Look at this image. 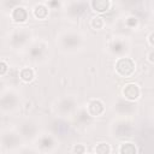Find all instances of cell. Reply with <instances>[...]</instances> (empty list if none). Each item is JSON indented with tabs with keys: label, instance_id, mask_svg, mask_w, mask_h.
I'll list each match as a JSON object with an SVG mask.
<instances>
[{
	"label": "cell",
	"instance_id": "6da1fadb",
	"mask_svg": "<svg viewBox=\"0 0 154 154\" xmlns=\"http://www.w3.org/2000/svg\"><path fill=\"white\" fill-rule=\"evenodd\" d=\"M85 43V37L82 32L76 30H63L57 35V45L63 53L73 54L79 52Z\"/></svg>",
	"mask_w": 154,
	"mask_h": 154
},
{
	"label": "cell",
	"instance_id": "7a4b0ae2",
	"mask_svg": "<svg viewBox=\"0 0 154 154\" xmlns=\"http://www.w3.org/2000/svg\"><path fill=\"white\" fill-rule=\"evenodd\" d=\"M32 42V31L26 26L14 28L8 36V45L13 51H23Z\"/></svg>",
	"mask_w": 154,
	"mask_h": 154
},
{
	"label": "cell",
	"instance_id": "3957f363",
	"mask_svg": "<svg viewBox=\"0 0 154 154\" xmlns=\"http://www.w3.org/2000/svg\"><path fill=\"white\" fill-rule=\"evenodd\" d=\"M48 54H49V43L46 40H32V42L26 48L28 59L35 64L46 61Z\"/></svg>",
	"mask_w": 154,
	"mask_h": 154
},
{
	"label": "cell",
	"instance_id": "277c9868",
	"mask_svg": "<svg viewBox=\"0 0 154 154\" xmlns=\"http://www.w3.org/2000/svg\"><path fill=\"white\" fill-rule=\"evenodd\" d=\"M54 113L59 117H67L73 116L75 112L78 109V99L75 95H64L55 100L53 105Z\"/></svg>",
	"mask_w": 154,
	"mask_h": 154
},
{
	"label": "cell",
	"instance_id": "5b68a950",
	"mask_svg": "<svg viewBox=\"0 0 154 154\" xmlns=\"http://www.w3.org/2000/svg\"><path fill=\"white\" fill-rule=\"evenodd\" d=\"M20 95L14 89H6L0 95V112L2 114H12L20 107Z\"/></svg>",
	"mask_w": 154,
	"mask_h": 154
},
{
	"label": "cell",
	"instance_id": "8992f818",
	"mask_svg": "<svg viewBox=\"0 0 154 154\" xmlns=\"http://www.w3.org/2000/svg\"><path fill=\"white\" fill-rule=\"evenodd\" d=\"M24 140L16 129H4L0 131V147L7 152H17L23 147Z\"/></svg>",
	"mask_w": 154,
	"mask_h": 154
},
{
	"label": "cell",
	"instance_id": "52a82bcc",
	"mask_svg": "<svg viewBox=\"0 0 154 154\" xmlns=\"http://www.w3.org/2000/svg\"><path fill=\"white\" fill-rule=\"evenodd\" d=\"M130 48H131V43L129 38L125 36H113L112 38H109V41L106 45L107 52L116 58L128 57Z\"/></svg>",
	"mask_w": 154,
	"mask_h": 154
},
{
	"label": "cell",
	"instance_id": "ba28073f",
	"mask_svg": "<svg viewBox=\"0 0 154 154\" xmlns=\"http://www.w3.org/2000/svg\"><path fill=\"white\" fill-rule=\"evenodd\" d=\"M17 132L20 135L23 140L35 141L40 135V125L36 120L31 118L22 119L17 125Z\"/></svg>",
	"mask_w": 154,
	"mask_h": 154
},
{
	"label": "cell",
	"instance_id": "9c48e42d",
	"mask_svg": "<svg viewBox=\"0 0 154 154\" xmlns=\"http://www.w3.org/2000/svg\"><path fill=\"white\" fill-rule=\"evenodd\" d=\"M58 146H59V142L55 135L41 134L35 140L34 149L36 150V153H40V154H51L58 148Z\"/></svg>",
	"mask_w": 154,
	"mask_h": 154
},
{
	"label": "cell",
	"instance_id": "30bf717a",
	"mask_svg": "<svg viewBox=\"0 0 154 154\" xmlns=\"http://www.w3.org/2000/svg\"><path fill=\"white\" fill-rule=\"evenodd\" d=\"M114 71L122 78H130L136 72V63L129 57L117 58L114 63Z\"/></svg>",
	"mask_w": 154,
	"mask_h": 154
},
{
	"label": "cell",
	"instance_id": "8fae6325",
	"mask_svg": "<svg viewBox=\"0 0 154 154\" xmlns=\"http://www.w3.org/2000/svg\"><path fill=\"white\" fill-rule=\"evenodd\" d=\"M111 134L117 138L130 137L134 134V124L125 118H119L111 124Z\"/></svg>",
	"mask_w": 154,
	"mask_h": 154
},
{
	"label": "cell",
	"instance_id": "7c38bea8",
	"mask_svg": "<svg viewBox=\"0 0 154 154\" xmlns=\"http://www.w3.org/2000/svg\"><path fill=\"white\" fill-rule=\"evenodd\" d=\"M112 109L120 118H125V117H129V116H131V114L135 113V111H136V103L135 102L126 101L124 99H118L113 103Z\"/></svg>",
	"mask_w": 154,
	"mask_h": 154
},
{
	"label": "cell",
	"instance_id": "4fadbf2b",
	"mask_svg": "<svg viewBox=\"0 0 154 154\" xmlns=\"http://www.w3.org/2000/svg\"><path fill=\"white\" fill-rule=\"evenodd\" d=\"M142 95L141 87L135 83V82H129L125 83L122 87V99L130 101V102H136Z\"/></svg>",
	"mask_w": 154,
	"mask_h": 154
},
{
	"label": "cell",
	"instance_id": "5bb4252c",
	"mask_svg": "<svg viewBox=\"0 0 154 154\" xmlns=\"http://www.w3.org/2000/svg\"><path fill=\"white\" fill-rule=\"evenodd\" d=\"M84 109L90 118H96V117H101L105 113L106 106H105L103 101L100 99H90L85 103Z\"/></svg>",
	"mask_w": 154,
	"mask_h": 154
},
{
	"label": "cell",
	"instance_id": "9a60e30c",
	"mask_svg": "<svg viewBox=\"0 0 154 154\" xmlns=\"http://www.w3.org/2000/svg\"><path fill=\"white\" fill-rule=\"evenodd\" d=\"M66 14L71 18H79L87 10L88 2L84 1H72V2H66Z\"/></svg>",
	"mask_w": 154,
	"mask_h": 154
},
{
	"label": "cell",
	"instance_id": "2e32d148",
	"mask_svg": "<svg viewBox=\"0 0 154 154\" xmlns=\"http://www.w3.org/2000/svg\"><path fill=\"white\" fill-rule=\"evenodd\" d=\"M10 17L12 19L13 23L17 24H24L28 19H29V10L23 6V5H18L16 6L11 12H10Z\"/></svg>",
	"mask_w": 154,
	"mask_h": 154
},
{
	"label": "cell",
	"instance_id": "e0dca14e",
	"mask_svg": "<svg viewBox=\"0 0 154 154\" xmlns=\"http://www.w3.org/2000/svg\"><path fill=\"white\" fill-rule=\"evenodd\" d=\"M31 14L37 20H45L49 14V7L46 2H36L31 7Z\"/></svg>",
	"mask_w": 154,
	"mask_h": 154
},
{
	"label": "cell",
	"instance_id": "ac0fdd59",
	"mask_svg": "<svg viewBox=\"0 0 154 154\" xmlns=\"http://www.w3.org/2000/svg\"><path fill=\"white\" fill-rule=\"evenodd\" d=\"M88 6L95 12V13H106L109 11L112 6V1L109 0H91L88 2Z\"/></svg>",
	"mask_w": 154,
	"mask_h": 154
},
{
	"label": "cell",
	"instance_id": "d6986e66",
	"mask_svg": "<svg viewBox=\"0 0 154 154\" xmlns=\"http://www.w3.org/2000/svg\"><path fill=\"white\" fill-rule=\"evenodd\" d=\"M117 153L118 154H138V149H137V146L134 142L125 141V142H122L118 146Z\"/></svg>",
	"mask_w": 154,
	"mask_h": 154
},
{
	"label": "cell",
	"instance_id": "ffe728a7",
	"mask_svg": "<svg viewBox=\"0 0 154 154\" xmlns=\"http://www.w3.org/2000/svg\"><path fill=\"white\" fill-rule=\"evenodd\" d=\"M18 77L23 83H30L35 79V70L32 67H29V66L22 67L19 70Z\"/></svg>",
	"mask_w": 154,
	"mask_h": 154
},
{
	"label": "cell",
	"instance_id": "44dd1931",
	"mask_svg": "<svg viewBox=\"0 0 154 154\" xmlns=\"http://www.w3.org/2000/svg\"><path fill=\"white\" fill-rule=\"evenodd\" d=\"M89 26L93 30H95V31H100V30L105 29V26H106V19L102 16H94L89 20Z\"/></svg>",
	"mask_w": 154,
	"mask_h": 154
},
{
	"label": "cell",
	"instance_id": "7402d4cb",
	"mask_svg": "<svg viewBox=\"0 0 154 154\" xmlns=\"http://www.w3.org/2000/svg\"><path fill=\"white\" fill-rule=\"evenodd\" d=\"M94 154H112V146L108 142H97L94 146Z\"/></svg>",
	"mask_w": 154,
	"mask_h": 154
},
{
	"label": "cell",
	"instance_id": "603a6c76",
	"mask_svg": "<svg viewBox=\"0 0 154 154\" xmlns=\"http://www.w3.org/2000/svg\"><path fill=\"white\" fill-rule=\"evenodd\" d=\"M73 116H75L76 123H78V124H81V125H85V124L89 123V120L91 119V118L88 116V113L85 112L84 107H83V108H78V109L75 112Z\"/></svg>",
	"mask_w": 154,
	"mask_h": 154
},
{
	"label": "cell",
	"instance_id": "cb8c5ba5",
	"mask_svg": "<svg viewBox=\"0 0 154 154\" xmlns=\"http://www.w3.org/2000/svg\"><path fill=\"white\" fill-rule=\"evenodd\" d=\"M124 25L130 30H135L140 26V19L135 14H128L124 18Z\"/></svg>",
	"mask_w": 154,
	"mask_h": 154
},
{
	"label": "cell",
	"instance_id": "d4e9b609",
	"mask_svg": "<svg viewBox=\"0 0 154 154\" xmlns=\"http://www.w3.org/2000/svg\"><path fill=\"white\" fill-rule=\"evenodd\" d=\"M72 154H85L87 153V147L83 143H76L72 146Z\"/></svg>",
	"mask_w": 154,
	"mask_h": 154
},
{
	"label": "cell",
	"instance_id": "484cf974",
	"mask_svg": "<svg viewBox=\"0 0 154 154\" xmlns=\"http://www.w3.org/2000/svg\"><path fill=\"white\" fill-rule=\"evenodd\" d=\"M8 70H10L8 64H7L5 60H0V77L6 76L7 72H8Z\"/></svg>",
	"mask_w": 154,
	"mask_h": 154
},
{
	"label": "cell",
	"instance_id": "4316f807",
	"mask_svg": "<svg viewBox=\"0 0 154 154\" xmlns=\"http://www.w3.org/2000/svg\"><path fill=\"white\" fill-rule=\"evenodd\" d=\"M17 154H36V150L35 149H28V148L22 147L20 149L17 150Z\"/></svg>",
	"mask_w": 154,
	"mask_h": 154
},
{
	"label": "cell",
	"instance_id": "83f0119b",
	"mask_svg": "<svg viewBox=\"0 0 154 154\" xmlns=\"http://www.w3.org/2000/svg\"><path fill=\"white\" fill-rule=\"evenodd\" d=\"M146 58H147V61H148L150 65L154 63V59H153V58H154V51H153V48H150V49H149V52L147 53Z\"/></svg>",
	"mask_w": 154,
	"mask_h": 154
},
{
	"label": "cell",
	"instance_id": "f1b7e54d",
	"mask_svg": "<svg viewBox=\"0 0 154 154\" xmlns=\"http://www.w3.org/2000/svg\"><path fill=\"white\" fill-rule=\"evenodd\" d=\"M153 37H154V32H153V31H149V34H148V36H147V42H148V46H149L150 48H153V46H154Z\"/></svg>",
	"mask_w": 154,
	"mask_h": 154
},
{
	"label": "cell",
	"instance_id": "f546056e",
	"mask_svg": "<svg viewBox=\"0 0 154 154\" xmlns=\"http://www.w3.org/2000/svg\"><path fill=\"white\" fill-rule=\"evenodd\" d=\"M5 90H6V83H5V81L0 77V95H1Z\"/></svg>",
	"mask_w": 154,
	"mask_h": 154
},
{
	"label": "cell",
	"instance_id": "4dcf8cb0",
	"mask_svg": "<svg viewBox=\"0 0 154 154\" xmlns=\"http://www.w3.org/2000/svg\"><path fill=\"white\" fill-rule=\"evenodd\" d=\"M85 154H89V153H85Z\"/></svg>",
	"mask_w": 154,
	"mask_h": 154
}]
</instances>
